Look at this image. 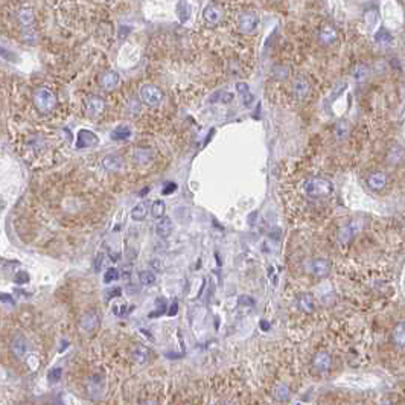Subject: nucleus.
Masks as SVG:
<instances>
[{"label": "nucleus", "instance_id": "obj_37", "mask_svg": "<svg viewBox=\"0 0 405 405\" xmlns=\"http://www.w3.org/2000/svg\"><path fill=\"white\" fill-rule=\"evenodd\" d=\"M14 281H16V284H28L29 282V276H28L26 272H19L14 276Z\"/></svg>", "mask_w": 405, "mask_h": 405}, {"label": "nucleus", "instance_id": "obj_13", "mask_svg": "<svg viewBox=\"0 0 405 405\" xmlns=\"http://www.w3.org/2000/svg\"><path fill=\"white\" fill-rule=\"evenodd\" d=\"M98 325H99V317H98V314L93 312V311L85 312V314L82 316L81 322H79L81 329L85 331V332H92V331H95V329L98 328Z\"/></svg>", "mask_w": 405, "mask_h": 405}, {"label": "nucleus", "instance_id": "obj_10", "mask_svg": "<svg viewBox=\"0 0 405 405\" xmlns=\"http://www.w3.org/2000/svg\"><path fill=\"white\" fill-rule=\"evenodd\" d=\"M85 108H87V113L90 116H96V114H101L105 108V101L99 96H90L87 101H85Z\"/></svg>", "mask_w": 405, "mask_h": 405}, {"label": "nucleus", "instance_id": "obj_41", "mask_svg": "<svg viewBox=\"0 0 405 405\" xmlns=\"http://www.w3.org/2000/svg\"><path fill=\"white\" fill-rule=\"evenodd\" d=\"M102 262H104V253H98L96 256V260H95V272H99L101 266H102Z\"/></svg>", "mask_w": 405, "mask_h": 405}, {"label": "nucleus", "instance_id": "obj_7", "mask_svg": "<svg viewBox=\"0 0 405 405\" xmlns=\"http://www.w3.org/2000/svg\"><path fill=\"white\" fill-rule=\"evenodd\" d=\"M367 186L372 189V191H382L385 186H387V183H388V178H387V175L384 174V172H381V171H376V172H372V174H369V177H367Z\"/></svg>", "mask_w": 405, "mask_h": 405}, {"label": "nucleus", "instance_id": "obj_42", "mask_svg": "<svg viewBox=\"0 0 405 405\" xmlns=\"http://www.w3.org/2000/svg\"><path fill=\"white\" fill-rule=\"evenodd\" d=\"M177 312H178V303H177V302H172V303H171V308L168 309V316H169V317H174Z\"/></svg>", "mask_w": 405, "mask_h": 405}, {"label": "nucleus", "instance_id": "obj_19", "mask_svg": "<svg viewBox=\"0 0 405 405\" xmlns=\"http://www.w3.org/2000/svg\"><path fill=\"white\" fill-rule=\"evenodd\" d=\"M17 17H19V22L23 28L31 29L32 23H34V11L31 8H22L17 13Z\"/></svg>", "mask_w": 405, "mask_h": 405}, {"label": "nucleus", "instance_id": "obj_32", "mask_svg": "<svg viewBox=\"0 0 405 405\" xmlns=\"http://www.w3.org/2000/svg\"><path fill=\"white\" fill-rule=\"evenodd\" d=\"M119 276H120V273H119V269L117 268H108L107 272H105V275H104V282L105 284H111V282H116L117 279H119Z\"/></svg>", "mask_w": 405, "mask_h": 405}, {"label": "nucleus", "instance_id": "obj_39", "mask_svg": "<svg viewBox=\"0 0 405 405\" xmlns=\"http://www.w3.org/2000/svg\"><path fill=\"white\" fill-rule=\"evenodd\" d=\"M0 299H2V303H4V305H8V306H14V305H16L14 299H13L10 294H7V293H4L2 296H0Z\"/></svg>", "mask_w": 405, "mask_h": 405}, {"label": "nucleus", "instance_id": "obj_16", "mask_svg": "<svg viewBox=\"0 0 405 405\" xmlns=\"http://www.w3.org/2000/svg\"><path fill=\"white\" fill-rule=\"evenodd\" d=\"M11 350L17 358H23L28 352V343L23 337H16L11 343Z\"/></svg>", "mask_w": 405, "mask_h": 405}, {"label": "nucleus", "instance_id": "obj_1", "mask_svg": "<svg viewBox=\"0 0 405 405\" xmlns=\"http://www.w3.org/2000/svg\"><path fill=\"white\" fill-rule=\"evenodd\" d=\"M302 189L311 198H323V197H329L334 192V185L328 178L311 177V178L303 182Z\"/></svg>", "mask_w": 405, "mask_h": 405}, {"label": "nucleus", "instance_id": "obj_43", "mask_svg": "<svg viewBox=\"0 0 405 405\" xmlns=\"http://www.w3.org/2000/svg\"><path fill=\"white\" fill-rule=\"evenodd\" d=\"M113 311H114V314H116L117 317H120V316H125V312H126V306H125V305L114 306V308H113Z\"/></svg>", "mask_w": 405, "mask_h": 405}, {"label": "nucleus", "instance_id": "obj_45", "mask_svg": "<svg viewBox=\"0 0 405 405\" xmlns=\"http://www.w3.org/2000/svg\"><path fill=\"white\" fill-rule=\"evenodd\" d=\"M116 296H120V288H113V290L110 291V294H108V299L116 297Z\"/></svg>", "mask_w": 405, "mask_h": 405}, {"label": "nucleus", "instance_id": "obj_21", "mask_svg": "<svg viewBox=\"0 0 405 405\" xmlns=\"http://www.w3.org/2000/svg\"><path fill=\"white\" fill-rule=\"evenodd\" d=\"M297 305H299V308H300L303 312H312L314 308H316V302H314L312 294H308V293L302 294V296L297 299Z\"/></svg>", "mask_w": 405, "mask_h": 405}, {"label": "nucleus", "instance_id": "obj_2", "mask_svg": "<svg viewBox=\"0 0 405 405\" xmlns=\"http://www.w3.org/2000/svg\"><path fill=\"white\" fill-rule=\"evenodd\" d=\"M34 104H35V107L40 111L48 113V111H52L55 108L57 98H55V95L51 90H48V88H38L34 93Z\"/></svg>", "mask_w": 405, "mask_h": 405}, {"label": "nucleus", "instance_id": "obj_27", "mask_svg": "<svg viewBox=\"0 0 405 405\" xmlns=\"http://www.w3.org/2000/svg\"><path fill=\"white\" fill-rule=\"evenodd\" d=\"M148 215V207H147V203H139L136 204V207H132L131 210V216L132 219L136 221H144Z\"/></svg>", "mask_w": 405, "mask_h": 405}, {"label": "nucleus", "instance_id": "obj_25", "mask_svg": "<svg viewBox=\"0 0 405 405\" xmlns=\"http://www.w3.org/2000/svg\"><path fill=\"white\" fill-rule=\"evenodd\" d=\"M369 73H370V69H369V66L367 64H356L353 69H352V78L355 79V81H364L367 76H369Z\"/></svg>", "mask_w": 405, "mask_h": 405}, {"label": "nucleus", "instance_id": "obj_28", "mask_svg": "<svg viewBox=\"0 0 405 405\" xmlns=\"http://www.w3.org/2000/svg\"><path fill=\"white\" fill-rule=\"evenodd\" d=\"M132 356H134V359H136L138 363L144 364V363L148 361L150 350H148L147 347H144V346H138V347H134V349H132Z\"/></svg>", "mask_w": 405, "mask_h": 405}, {"label": "nucleus", "instance_id": "obj_17", "mask_svg": "<svg viewBox=\"0 0 405 405\" xmlns=\"http://www.w3.org/2000/svg\"><path fill=\"white\" fill-rule=\"evenodd\" d=\"M293 90H294V95H296L297 99H305L308 96V93H309V82L306 79H303V78H297L294 81Z\"/></svg>", "mask_w": 405, "mask_h": 405}, {"label": "nucleus", "instance_id": "obj_26", "mask_svg": "<svg viewBox=\"0 0 405 405\" xmlns=\"http://www.w3.org/2000/svg\"><path fill=\"white\" fill-rule=\"evenodd\" d=\"M233 101V95L230 92H226V90H218L215 92L210 98H209V102H221V104H229Z\"/></svg>", "mask_w": 405, "mask_h": 405}, {"label": "nucleus", "instance_id": "obj_49", "mask_svg": "<svg viewBox=\"0 0 405 405\" xmlns=\"http://www.w3.org/2000/svg\"><path fill=\"white\" fill-rule=\"evenodd\" d=\"M297 405H300V403H297Z\"/></svg>", "mask_w": 405, "mask_h": 405}, {"label": "nucleus", "instance_id": "obj_30", "mask_svg": "<svg viewBox=\"0 0 405 405\" xmlns=\"http://www.w3.org/2000/svg\"><path fill=\"white\" fill-rule=\"evenodd\" d=\"M165 212H166V204H165L162 200H157V201L153 203L151 213H153L154 218H159V219L165 218Z\"/></svg>", "mask_w": 405, "mask_h": 405}, {"label": "nucleus", "instance_id": "obj_11", "mask_svg": "<svg viewBox=\"0 0 405 405\" xmlns=\"http://www.w3.org/2000/svg\"><path fill=\"white\" fill-rule=\"evenodd\" d=\"M172 230H174V222H172L171 218H166L165 216V218L159 219V222L156 224V235L159 238H162V239L169 238L171 233H172Z\"/></svg>", "mask_w": 405, "mask_h": 405}, {"label": "nucleus", "instance_id": "obj_38", "mask_svg": "<svg viewBox=\"0 0 405 405\" xmlns=\"http://www.w3.org/2000/svg\"><path fill=\"white\" fill-rule=\"evenodd\" d=\"M239 303L242 306H253L254 305V299H251L250 296H241L239 297Z\"/></svg>", "mask_w": 405, "mask_h": 405}, {"label": "nucleus", "instance_id": "obj_44", "mask_svg": "<svg viewBox=\"0 0 405 405\" xmlns=\"http://www.w3.org/2000/svg\"><path fill=\"white\" fill-rule=\"evenodd\" d=\"M151 265H153L156 269H159V272H163V263H162L160 259H153V260H151Z\"/></svg>", "mask_w": 405, "mask_h": 405}, {"label": "nucleus", "instance_id": "obj_3", "mask_svg": "<svg viewBox=\"0 0 405 405\" xmlns=\"http://www.w3.org/2000/svg\"><path fill=\"white\" fill-rule=\"evenodd\" d=\"M141 98L144 102H147L151 107H157L163 101V92L157 85H144L141 88Z\"/></svg>", "mask_w": 405, "mask_h": 405}, {"label": "nucleus", "instance_id": "obj_8", "mask_svg": "<svg viewBox=\"0 0 405 405\" xmlns=\"http://www.w3.org/2000/svg\"><path fill=\"white\" fill-rule=\"evenodd\" d=\"M203 16H204V20H206V23L209 26H215L222 20V10L219 7L210 4V5H207L204 8V14Z\"/></svg>", "mask_w": 405, "mask_h": 405}, {"label": "nucleus", "instance_id": "obj_12", "mask_svg": "<svg viewBox=\"0 0 405 405\" xmlns=\"http://www.w3.org/2000/svg\"><path fill=\"white\" fill-rule=\"evenodd\" d=\"M102 166L104 169L107 171H111V172H116V171H120L122 166H123V160L120 156L117 154H107L104 159H102Z\"/></svg>", "mask_w": 405, "mask_h": 405}, {"label": "nucleus", "instance_id": "obj_46", "mask_svg": "<svg viewBox=\"0 0 405 405\" xmlns=\"http://www.w3.org/2000/svg\"><path fill=\"white\" fill-rule=\"evenodd\" d=\"M260 329H262V331H268V329H269V323L265 322V320H262V322H260Z\"/></svg>", "mask_w": 405, "mask_h": 405}, {"label": "nucleus", "instance_id": "obj_4", "mask_svg": "<svg viewBox=\"0 0 405 405\" xmlns=\"http://www.w3.org/2000/svg\"><path fill=\"white\" fill-rule=\"evenodd\" d=\"M359 229H361V222L359 221H349L347 224H344L341 229H340V232H338V241H340V244H347V242H350L353 238H355V235L359 232Z\"/></svg>", "mask_w": 405, "mask_h": 405}, {"label": "nucleus", "instance_id": "obj_20", "mask_svg": "<svg viewBox=\"0 0 405 405\" xmlns=\"http://www.w3.org/2000/svg\"><path fill=\"white\" fill-rule=\"evenodd\" d=\"M319 38H320V41H322L323 44H331V43H334V41L337 40V31H335L332 26L326 25V26H323V28L320 29Z\"/></svg>", "mask_w": 405, "mask_h": 405}, {"label": "nucleus", "instance_id": "obj_9", "mask_svg": "<svg viewBox=\"0 0 405 405\" xmlns=\"http://www.w3.org/2000/svg\"><path fill=\"white\" fill-rule=\"evenodd\" d=\"M309 269L316 278H325L331 272V263L326 259H314L309 263Z\"/></svg>", "mask_w": 405, "mask_h": 405}, {"label": "nucleus", "instance_id": "obj_31", "mask_svg": "<svg viewBox=\"0 0 405 405\" xmlns=\"http://www.w3.org/2000/svg\"><path fill=\"white\" fill-rule=\"evenodd\" d=\"M403 151L399 148V147H396V148H393L390 153H388V156H387V160H388V163H391V165H396V163H400L402 162V159H403Z\"/></svg>", "mask_w": 405, "mask_h": 405}, {"label": "nucleus", "instance_id": "obj_33", "mask_svg": "<svg viewBox=\"0 0 405 405\" xmlns=\"http://www.w3.org/2000/svg\"><path fill=\"white\" fill-rule=\"evenodd\" d=\"M288 67H285V66H276L275 69H273V75H275V78H278V79H285L287 76H288Z\"/></svg>", "mask_w": 405, "mask_h": 405}, {"label": "nucleus", "instance_id": "obj_5", "mask_svg": "<svg viewBox=\"0 0 405 405\" xmlns=\"http://www.w3.org/2000/svg\"><path fill=\"white\" fill-rule=\"evenodd\" d=\"M238 25H239V29L245 34H250L256 29L257 26V16L253 13V11H245L239 16L238 19Z\"/></svg>", "mask_w": 405, "mask_h": 405}, {"label": "nucleus", "instance_id": "obj_22", "mask_svg": "<svg viewBox=\"0 0 405 405\" xmlns=\"http://www.w3.org/2000/svg\"><path fill=\"white\" fill-rule=\"evenodd\" d=\"M236 90H238V93L242 96V98H241V99H242V104H244L245 107H250V105L253 104V101H254V96L251 95L248 85H247L245 82H238V84H236Z\"/></svg>", "mask_w": 405, "mask_h": 405}, {"label": "nucleus", "instance_id": "obj_48", "mask_svg": "<svg viewBox=\"0 0 405 405\" xmlns=\"http://www.w3.org/2000/svg\"><path fill=\"white\" fill-rule=\"evenodd\" d=\"M381 405H394L391 400H384V402H381Z\"/></svg>", "mask_w": 405, "mask_h": 405}, {"label": "nucleus", "instance_id": "obj_23", "mask_svg": "<svg viewBox=\"0 0 405 405\" xmlns=\"http://www.w3.org/2000/svg\"><path fill=\"white\" fill-rule=\"evenodd\" d=\"M134 157H136V162H139L141 165H148L154 159V151L141 148V150H138L136 153H134Z\"/></svg>", "mask_w": 405, "mask_h": 405}, {"label": "nucleus", "instance_id": "obj_36", "mask_svg": "<svg viewBox=\"0 0 405 405\" xmlns=\"http://www.w3.org/2000/svg\"><path fill=\"white\" fill-rule=\"evenodd\" d=\"M391 40V35L387 32V29H379V32L376 34V41H379V43H388Z\"/></svg>", "mask_w": 405, "mask_h": 405}, {"label": "nucleus", "instance_id": "obj_40", "mask_svg": "<svg viewBox=\"0 0 405 405\" xmlns=\"http://www.w3.org/2000/svg\"><path fill=\"white\" fill-rule=\"evenodd\" d=\"M175 191H177V185H175V183H166V186L163 188L162 194H163V195H169V194H172V192H175Z\"/></svg>", "mask_w": 405, "mask_h": 405}, {"label": "nucleus", "instance_id": "obj_6", "mask_svg": "<svg viewBox=\"0 0 405 405\" xmlns=\"http://www.w3.org/2000/svg\"><path fill=\"white\" fill-rule=\"evenodd\" d=\"M99 142L98 136L95 132H92L90 129H81L78 132V139H76V148H92L96 147Z\"/></svg>", "mask_w": 405, "mask_h": 405}, {"label": "nucleus", "instance_id": "obj_29", "mask_svg": "<svg viewBox=\"0 0 405 405\" xmlns=\"http://www.w3.org/2000/svg\"><path fill=\"white\" fill-rule=\"evenodd\" d=\"M139 281L142 285L151 287L156 284V275L153 272H150V269H142V272H139Z\"/></svg>", "mask_w": 405, "mask_h": 405}, {"label": "nucleus", "instance_id": "obj_14", "mask_svg": "<svg viewBox=\"0 0 405 405\" xmlns=\"http://www.w3.org/2000/svg\"><path fill=\"white\" fill-rule=\"evenodd\" d=\"M312 364L319 372H328L331 369V366H332V358H331V355L328 352H319L314 356Z\"/></svg>", "mask_w": 405, "mask_h": 405}, {"label": "nucleus", "instance_id": "obj_24", "mask_svg": "<svg viewBox=\"0 0 405 405\" xmlns=\"http://www.w3.org/2000/svg\"><path fill=\"white\" fill-rule=\"evenodd\" d=\"M131 136V129L126 125H119L111 131V139L113 141H126Z\"/></svg>", "mask_w": 405, "mask_h": 405}, {"label": "nucleus", "instance_id": "obj_34", "mask_svg": "<svg viewBox=\"0 0 405 405\" xmlns=\"http://www.w3.org/2000/svg\"><path fill=\"white\" fill-rule=\"evenodd\" d=\"M61 375H63V369H61V367H54V369L49 370V373H48V379H49L51 382H57V381H60Z\"/></svg>", "mask_w": 405, "mask_h": 405}, {"label": "nucleus", "instance_id": "obj_47", "mask_svg": "<svg viewBox=\"0 0 405 405\" xmlns=\"http://www.w3.org/2000/svg\"><path fill=\"white\" fill-rule=\"evenodd\" d=\"M144 405H157V402H154V400H147Z\"/></svg>", "mask_w": 405, "mask_h": 405}, {"label": "nucleus", "instance_id": "obj_35", "mask_svg": "<svg viewBox=\"0 0 405 405\" xmlns=\"http://www.w3.org/2000/svg\"><path fill=\"white\" fill-rule=\"evenodd\" d=\"M288 396H290V390H288L287 385H279V387L276 388V397H278L279 400H287Z\"/></svg>", "mask_w": 405, "mask_h": 405}, {"label": "nucleus", "instance_id": "obj_18", "mask_svg": "<svg viewBox=\"0 0 405 405\" xmlns=\"http://www.w3.org/2000/svg\"><path fill=\"white\" fill-rule=\"evenodd\" d=\"M117 84H119V75L116 72H113V70H108L101 76V85L104 88H107V90L114 88Z\"/></svg>", "mask_w": 405, "mask_h": 405}, {"label": "nucleus", "instance_id": "obj_15", "mask_svg": "<svg viewBox=\"0 0 405 405\" xmlns=\"http://www.w3.org/2000/svg\"><path fill=\"white\" fill-rule=\"evenodd\" d=\"M391 341L394 346L400 347V349H405V322L402 323H397L391 332Z\"/></svg>", "mask_w": 405, "mask_h": 405}]
</instances>
